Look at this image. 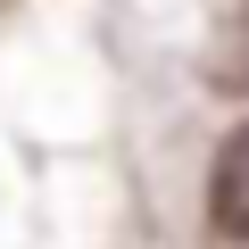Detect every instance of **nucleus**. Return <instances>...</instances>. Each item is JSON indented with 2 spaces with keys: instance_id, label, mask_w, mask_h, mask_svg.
<instances>
[{
  "instance_id": "nucleus-1",
  "label": "nucleus",
  "mask_w": 249,
  "mask_h": 249,
  "mask_svg": "<svg viewBox=\"0 0 249 249\" xmlns=\"http://www.w3.org/2000/svg\"><path fill=\"white\" fill-rule=\"evenodd\" d=\"M208 216L224 241H249V124L216 150V175H208Z\"/></svg>"
}]
</instances>
